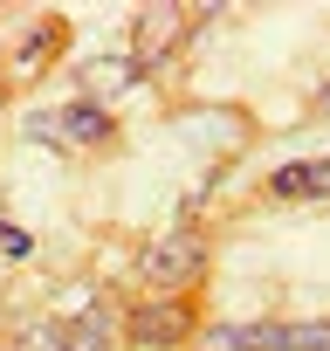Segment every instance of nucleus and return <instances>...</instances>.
<instances>
[{
  "label": "nucleus",
  "mask_w": 330,
  "mask_h": 351,
  "mask_svg": "<svg viewBox=\"0 0 330 351\" xmlns=\"http://www.w3.org/2000/svg\"><path fill=\"white\" fill-rule=\"evenodd\" d=\"M179 8H165V0H158V8H144L138 14V28H131V62L138 69H151V62H165V49H173L179 42Z\"/></svg>",
  "instance_id": "nucleus-2"
},
{
  "label": "nucleus",
  "mask_w": 330,
  "mask_h": 351,
  "mask_svg": "<svg viewBox=\"0 0 330 351\" xmlns=\"http://www.w3.org/2000/svg\"><path fill=\"white\" fill-rule=\"evenodd\" d=\"M179 330H186V310H179V303H144V310H131V337L151 344V351L173 344Z\"/></svg>",
  "instance_id": "nucleus-5"
},
{
  "label": "nucleus",
  "mask_w": 330,
  "mask_h": 351,
  "mask_svg": "<svg viewBox=\"0 0 330 351\" xmlns=\"http://www.w3.org/2000/svg\"><path fill=\"white\" fill-rule=\"evenodd\" d=\"M200 269H207V241H200V228L158 234V241L144 248V262H138V276H144L151 289H179V282H193Z\"/></svg>",
  "instance_id": "nucleus-1"
},
{
  "label": "nucleus",
  "mask_w": 330,
  "mask_h": 351,
  "mask_svg": "<svg viewBox=\"0 0 330 351\" xmlns=\"http://www.w3.org/2000/svg\"><path fill=\"white\" fill-rule=\"evenodd\" d=\"M131 76H138V62H90V83L97 90H124Z\"/></svg>",
  "instance_id": "nucleus-9"
},
{
  "label": "nucleus",
  "mask_w": 330,
  "mask_h": 351,
  "mask_svg": "<svg viewBox=\"0 0 330 351\" xmlns=\"http://www.w3.org/2000/svg\"><path fill=\"white\" fill-rule=\"evenodd\" d=\"M21 351H62V324H35L21 337Z\"/></svg>",
  "instance_id": "nucleus-10"
},
{
  "label": "nucleus",
  "mask_w": 330,
  "mask_h": 351,
  "mask_svg": "<svg viewBox=\"0 0 330 351\" xmlns=\"http://www.w3.org/2000/svg\"><path fill=\"white\" fill-rule=\"evenodd\" d=\"M268 351H330V317H309V324H268Z\"/></svg>",
  "instance_id": "nucleus-6"
},
{
  "label": "nucleus",
  "mask_w": 330,
  "mask_h": 351,
  "mask_svg": "<svg viewBox=\"0 0 330 351\" xmlns=\"http://www.w3.org/2000/svg\"><path fill=\"white\" fill-rule=\"evenodd\" d=\"M0 248H8V255H28V248H35V241H28V234H21V228H0Z\"/></svg>",
  "instance_id": "nucleus-11"
},
{
  "label": "nucleus",
  "mask_w": 330,
  "mask_h": 351,
  "mask_svg": "<svg viewBox=\"0 0 330 351\" xmlns=\"http://www.w3.org/2000/svg\"><path fill=\"white\" fill-rule=\"evenodd\" d=\"M55 138H69V145H103V138H110V110L83 97V104L55 110Z\"/></svg>",
  "instance_id": "nucleus-4"
},
{
  "label": "nucleus",
  "mask_w": 330,
  "mask_h": 351,
  "mask_svg": "<svg viewBox=\"0 0 330 351\" xmlns=\"http://www.w3.org/2000/svg\"><path fill=\"white\" fill-rule=\"evenodd\" d=\"M200 351H268V324H214Z\"/></svg>",
  "instance_id": "nucleus-7"
},
{
  "label": "nucleus",
  "mask_w": 330,
  "mask_h": 351,
  "mask_svg": "<svg viewBox=\"0 0 330 351\" xmlns=\"http://www.w3.org/2000/svg\"><path fill=\"white\" fill-rule=\"evenodd\" d=\"M62 351H110V310H90L62 330Z\"/></svg>",
  "instance_id": "nucleus-8"
},
{
  "label": "nucleus",
  "mask_w": 330,
  "mask_h": 351,
  "mask_svg": "<svg viewBox=\"0 0 330 351\" xmlns=\"http://www.w3.org/2000/svg\"><path fill=\"white\" fill-rule=\"evenodd\" d=\"M268 200H330V158H296L268 172Z\"/></svg>",
  "instance_id": "nucleus-3"
}]
</instances>
